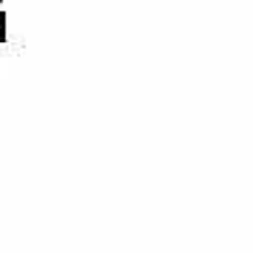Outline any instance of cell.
Instances as JSON below:
<instances>
[{"instance_id":"2","label":"cell","mask_w":253,"mask_h":253,"mask_svg":"<svg viewBox=\"0 0 253 253\" xmlns=\"http://www.w3.org/2000/svg\"><path fill=\"white\" fill-rule=\"evenodd\" d=\"M0 9H3V0H0Z\"/></svg>"},{"instance_id":"1","label":"cell","mask_w":253,"mask_h":253,"mask_svg":"<svg viewBox=\"0 0 253 253\" xmlns=\"http://www.w3.org/2000/svg\"><path fill=\"white\" fill-rule=\"evenodd\" d=\"M9 37H6V12L0 9V43H6Z\"/></svg>"}]
</instances>
